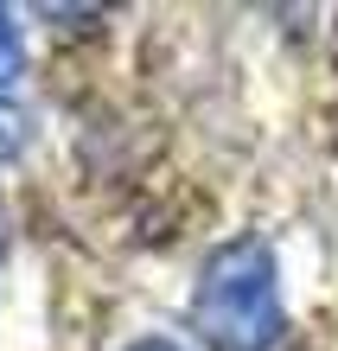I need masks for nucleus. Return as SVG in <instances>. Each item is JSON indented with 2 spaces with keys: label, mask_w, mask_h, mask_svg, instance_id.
<instances>
[{
  "label": "nucleus",
  "mask_w": 338,
  "mask_h": 351,
  "mask_svg": "<svg viewBox=\"0 0 338 351\" xmlns=\"http://www.w3.org/2000/svg\"><path fill=\"white\" fill-rule=\"evenodd\" d=\"M192 332L204 351H274L287 339L281 256L268 237H230L192 281Z\"/></svg>",
  "instance_id": "f257e3e1"
},
{
  "label": "nucleus",
  "mask_w": 338,
  "mask_h": 351,
  "mask_svg": "<svg viewBox=\"0 0 338 351\" xmlns=\"http://www.w3.org/2000/svg\"><path fill=\"white\" fill-rule=\"evenodd\" d=\"M26 147H32V115L13 96H0V167H13Z\"/></svg>",
  "instance_id": "f03ea898"
},
{
  "label": "nucleus",
  "mask_w": 338,
  "mask_h": 351,
  "mask_svg": "<svg viewBox=\"0 0 338 351\" xmlns=\"http://www.w3.org/2000/svg\"><path fill=\"white\" fill-rule=\"evenodd\" d=\"M19 71H26V38L13 26V7H0V96H7V84Z\"/></svg>",
  "instance_id": "7ed1b4c3"
},
{
  "label": "nucleus",
  "mask_w": 338,
  "mask_h": 351,
  "mask_svg": "<svg viewBox=\"0 0 338 351\" xmlns=\"http://www.w3.org/2000/svg\"><path fill=\"white\" fill-rule=\"evenodd\" d=\"M128 351H185V345H173V339H134Z\"/></svg>",
  "instance_id": "20e7f679"
},
{
  "label": "nucleus",
  "mask_w": 338,
  "mask_h": 351,
  "mask_svg": "<svg viewBox=\"0 0 338 351\" xmlns=\"http://www.w3.org/2000/svg\"><path fill=\"white\" fill-rule=\"evenodd\" d=\"M0 262H7V217H0Z\"/></svg>",
  "instance_id": "39448f33"
}]
</instances>
